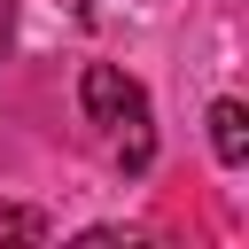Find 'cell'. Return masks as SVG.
I'll list each match as a JSON object with an SVG mask.
<instances>
[{
  "label": "cell",
  "instance_id": "obj_1",
  "mask_svg": "<svg viewBox=\"0 0 249 249\" xmlns=\"http://www.w3.org/2000/svg\"><path fill=\"white\" fill-rule=\"evenodd\" d=\"M78 101H86V117H93V124H117V117H124V109H140L148 93H140V78H124L117 62H86Z\"/></svg>",
  "mask_w": 249,
  "mask_h": 249
},
{
  "label": "cell",
  "instance_id": "obj_2",
  "mask_svg": "<svg viewBox=\"0 0 249 249\" xmlns=\"http://www.w3.org/2000/svg\"><path fill=\"white\" fill-rule=\"evenodd\" d=\"M210 156H218L226 171L249 163V109H241V101H210Z\"/></svg>",
  "mask_w": 249,
  "mask_h": 249
}]
</instances>
